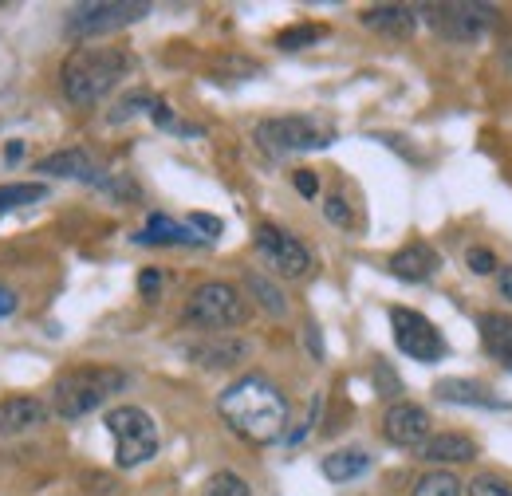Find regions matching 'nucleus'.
Returning a JSON list of instances; mask_svg holds the SVG:
<instances>
[{
	"label": "nucleus",
	"instance_id": "1",
	"mask_svg": "<svg viewBox=\"0 0 512 496\" xmlns=\"http://www.w3.org/2000/svg\"><path fill=\"white\" fill-rule=\"evenodd\" d=\"M221 422L249 445H272L288 426V398L264 374H245L217 398Z\"/></svg>",
	"mask_w": 512,
	"mask_h": 496
},
{
	"label": "nucleus",
	"instance_id": "2",
	"mask_svg": "<svg viewBox=\"0 0 512 496\" xmlns=\"http://www.w3.org/2000/svg\"><path fill=\"white\" fill-rule=\"evenodd\" d=\"M130 71H134V56L123 48H75L60 67V87L71 107H95Z\"/></svg>",
	"mask_w": 512,
	"mask_h": 496
},
{
	"label": "nucleus",
	"instance_id": "3",
	"mask_svg": "<svg viewBox=\"0 0 512 496\" xmlns=\"http://www.w3.org/2000/svg\"><path fill=\"white\" fill-rule=\"evenodd\" d=\"M123 386H127V374L119 371V367H71L52 386V410L64 422H75V418L99 410Z\"/></svg>",
	"mask_w": 512,
	"mask_h": 496
},
{
	"label": "nucleus",
	"instance_id": "4",
	"mask_svg": "<svg viewBox=\"0 0 512 496\" xmlns=\"http://www.w3.org/2000/svg\"><path fill=\"white\" fill-rule=\"evenodd\" d=\"M245 319H249L245 296L233 284H221V280H209V284L193 288L190 304L182 311V323L205 331V335H229L233 327H245Z\"/></svg>",
	"mask_w": 512,
	"mask_h": 496
},
{
	"label": "nucleus",
	"instance_id": "5",
	"mask_svg": "<svg viewBox=\"0 0 512 496\" xmlns=\"http://www.w3.org/2000/svg\"><path fill=\"white\" fill-rule=\"evenodd\" d=\"M331 126L316 123L308 115H280V119H264L256 126V146L268 158H288V154H308L331 146Z\"/></svg>",
	"mask_w": 512,
	"mask_h": 496
},
{
	"label": "nucleus",
	"instance_id": "6",
	"mask_svg": "<svg viewBox=\"0 0 512 496\" xmlns=\"http://www.w3.org/2000/svg\"><path fill=\"white\" fill-rule=\"evenodd\" d=\"M107 430L115 437V465L119 469H138L158 453V426L138 406L107 410Z\"/></svg>",
	"mask_w": 512,
	"mask_h": 496
},
{
	"label": "nucleus",
	"instance_id": "7",
	"mask_svg": "<svg viewBox=\"0 0 512 496\" xmlns=\"http://www.w3.org/2000/svg\"><path fill=\"white\" fill-rule=\"evenodd\" d=\"M426 24L449 40V44H477L497 28V8L493 4H426Z\"/></svg>",
	"mask_w": 512,
	"mask_h": 496
},
{
	"label": "nucleus",
	"instance_id": "8",
	"mask_svg": "<svg viewBox=\"0 0 512 496\" xmlns=\"http://www.w3.org/2000/svg\"><path fill=\"white\" fill-rule=\"evenodd\" d=\"M146 12H150V4H142V0H83V4L67 8V32L79 40L107 36V32H119L134 20H142Z\"/></svg>",
	"mask_w": 512,
	"mask_h": 496
},
{
	"label": "nucleus",
	"instance_id": "9",
	"mask_svg": "<svg viewBox=\"0 0 512 496\" xmlns=\"http://www.w3.org/2000/svg\"><path fill=\"white\" fill-rule=\"evenodd\" d=\"M253 245L260 252V260L268 264V272L284 276V280H304L312 272V252L300 237H292L288 229L280 225H256L253 233Z\"/></svg>",
	"mask_w": 512,
	"mask_h": 496
},
{
	"label": "nucleus",
	"instance_id": "10",
	"mask_svg": "<svg viewBox=\"0 0 512 496\" xmlns=\"http://www.w3.org/2000/svg\"><path fill=\"white\" fill-rule=\"evenodd\" d=\"M390 327L394 343L406 359L414 363H442L446 359V335L414 308H390Z\"/></svg>",
	"mask_w": 512,
	"mask_h": 496
},
{
	"label": "nucleus",
	"instance_id": "11",
	"mask_svg": "<svg viewBox=\"0 0 512 496\" xmlns=\"http://www.w3.org/2000/svg\"><path fill=\"white\" fill-rule=\"evenodd\" d=\"M383 437L398 449H418L430 437V414L418 402H394L383 414Z\"/></svg>",
	"mask_w": 512,
	"mask_h": 496
},
{
	"label": "nucleus",
	"instance_id": "12",
	"mask_svg": "<svg viewBox=\"0 0 512 496\" xmlns=\"http://www.w3.org/2000/svg\"><path fill=\"white\" fill-rule=\"evenodd\" d=\"M245 355H249V343L237 335H205V339L190 343V359L197 367H209V371H229Z\"/></svg>",
	"mask_w": 512,
	"mask_h": 496
},
{
	"label": "nucleus",
	"instance_id": "13",
	"mask_svg": "<svg viewBox=\"0 0 512 496\" xmlns=\"http://www.w3.org/2000/svg\"><path fill=\"white\" fill-rule=\"evenodd\" d=\"M48 422V406L40 398L16 394V398H0V437L32 434Z\"/></svg>",
	"mask_w": 512,
	"mask_h": 496
},
{
	"label": "nucleus",
	"instance_id": "14",
	"mask_svg": "<svg viewBox=\"0 0 512 496\" xmlns=\"http://www.w3.org/2000/svg\"><path fill=\"white\" fill-rule=\"evenodd\" d=\"M434 394L449 402V406H477V410H509V402L505 398H497L485 382H477V378H442L438 386H434Z\"/></svg>",
	"mask_w": 512,
	"mask_h": 496
},
{
	"label": "nucleus",
	"instance_id": "15",
	"mask_svg": "<svg viewBox=\"0 0 512 496\" xmlns=\"http://www.w3.org/2000/svg\"><path fill=\"white\" fill-rule=\"evenodd\" d=\"M438 268H442V256L430 245H422V241L398 248V252L390 256V272H394L398 280H406V284H426L430 276H438Z\"/></svg>",
	"mask_w": 512,
	"mask_h": 496
},
{
	"label": "nucleus",
	"instance_id": "16",
	"mask_svg": "<svg viewBox=\"0 0 512 496\" xmlns=\"http://www.w3.org/2000/svg\"><path fill=\"white\" fill-rule=\"evenodd\" d=\"M40 170L52 174V178H75V182H87V186H99V189L107 182V174L95 166V158L87 150H56V154H48L40 162Z\"/></svg>",
	"mask_w": 512,
	"mask_h": 496
},
{
	"label": "nucleus",
	"instance_id": "17",
	"mask_svg": "<svg viewBox=\"0 0 512 496\" xmlns=\"http://www.w3.org/2000/svg\"><path fill=\"white\" fill-rule=\"evenodd\" d=\"M363 24L371 32H379V36L406 40L414 32V24H418V8H410V4H375V8L363 12Z\"/></svg>",
	"mask_w": 512,
	"mask_h": 496
},
{
	"label": "nucleus",
	"instance_id": "18",
	"mask_svg": "<svg viewBox=\"0 0 512 496\" xmlns=\"http://www.w3.org/2000/svg\"><path fill=\"white\" fill-rule=\"evenodd\" d=\"M418 457L430 465H461L477 457V441L465 434H430L418 445Z\"/></svg>",
	"mask_w": 512,
	"mask_h": 496
},
{
	"label": "nucleus",
	"instance_id": "19",
	"mask_svg": "<svg viewBox=\"0 0 512 496\" xmlns=\"http://www.w3.org/2000/svg\"><path fill=\"white\" fill-rule=\"evenodd\" d=\"M134 245H209L201 233H190L186 225H178L174 217H166V213H154L150 221H146V229L142 233H134Z\"/></svg>",
	"mask_w": 512,
	"mask_h": 496
},
{
	"label": "nucleus",
	"instance_id": "20",
	"mask_svg": "<svg viewBox=\"0 0 512 496\" xmlns=\"http://www.w3.org/2000/svg\"><path fill=\"white\" fill-rule=\"evenodd\" d=\"M477 331H481V343H485V351L505 367L512 371V315H497V311H485L481 319H477Z\"/></svg>",
	"mask_w": 512,
	"mask_h": 496
},
{
	"label": "nucleus",
	"instance_id": "21",
	"mask_svg": "<svg viewBox=\"0 0 512 496\" xmlns=\"http://www.w3.org/2000/svg\"><path fill=\"white\" fill-rule=\"evenodd\" d=\"M367 469H371V453H363V449H339V453L323 457V477L331 485H347V481L363 477Z\"/></svg>",
	"mask_w": 512,
	"mask_h": 496
},
{
	"label": "nucleus",
	"instance_id": "22",
	"mask_svg": "<svg viewBox=\"0 0 512 496\" xmlns=\"http://www.w3.org/2000/svg\"><path fill=\"white\" fill-rule=\"evenodd\" d=\"M245 288L253 292L256 304L268 311V315H276V319H280V315H288V300H284V292H280V288H276L268 276H260V272H249V276H245Z\"/></svg>",
	"mask_w": 512,
	"mask_h": 496
},
{
	"label": "nucleus",
	"instance_id": "23",
	"mask_svg": "<svg viewBox=\"0 0 512 496\" xmlns=\"http://www.w3.org/2000/svg\"><path fill=\"white\" fill-rule=\"evenodd\" d=\"M461 493H465L461 481L453 473H446V469H434V473L418 477L414 489H410V496H461Z\"/></svg>",
	"mask_w": 512,
	"mask_h": 496
},
{
	"label": "nucleus",
	"instance_id": "24",
	"mask_svg": "<svg viewBox=\"0 0 512 496\" xmlns=\"http://www.w3.org/2000/svg\"><path fill=\"white\" fill-rule=\"evenodd\" d=\"M48 197V186L40 182H16V186H0V213L20 209V205H36Z\"/></svg>",
	"mask_w": 512,
	"mask_h": 496
},
{
	"label": "nucleus",
	"instance_id": "25",
	"mask_svg": "<svg viewBox=\"0 0 512 496\" xmlns=\"http://www.w3.org/2000/svg\"><path fill=\"white\" fill-rule=\"evenodd\" d=\"M327 36V28L323 24H296V28H284L280 36H276V48H284V52H296V48H308V44H316Z\"/></svg>",
	"mask_w": 512,
	"mask_h": 496
},
{
	"label": "nucleus",
	"instance_id": "26",
	"mask_svg": "<svg viewBox=\"0 0 512 496\" xmlns=\"http://www.w3.org/2000/svg\"><path fill=\"white\" fill-rule=\"evenodd\" d=\"M201 496H253V489L245 485V477H237L233 469H221L205 481V493Z\"/></svg>",
	"mask_w": 512,
	"mask_h": 496
},
{
	"label": "nucleus",
	"instance_id": "27",
	"mask_svg": "<svg viewBox=\"0 0 512 496\" xmlns=\"http://www.w3.org/2000/svg\"><path fill=\"white\" fill-rule=\"evenodd\" d=\"M150 107H154V95H150V91H130L127 99L111 111V123H127L130 115H138V111H146V115H150Z\"/></svg>",
	"mask_w": 512,
	"mask_h": 496
},
{
	"label": "nucleus",
	"instance_id": "28",
	"mask_svg": "<svg viewBox=\"0 0 512 496\" xmlns=\"http://www.w3.org/2000/svg\"><path fill=\"white\" fill-rule=\"evenodd\" d=\"M469 496H512V489L501 481V477L481 473V477H473V481H469Z\"/></svg>",
	"mask_w": 512,
	"mask_h": 496
},
{
	"label": "nucleus",
	"instance_id": "29",
	"mask_svg": "<svg viewBox=\"0 0 512 496\" xmlns=\"http://www.w3.org/2000/svg\"><path fill=\"white\" fill-rule=\"evenodd\" d=\"M465 264H469V272L489 276V272H497V252L477 245V248H469V252H465Z\"/></svg>",
	"mask_w": 512,
	"mask_h": 496
},
{
	"label": "nucleus",
	"instance_id": "30",
	"mask_svg": "<svg viewBox=\"0 0 512 496\" xmlns=\"http://www.w3.org/2000/svg\"><path fill=\"white\" fill-rule=\"evenodd\" d=\"M323 213H327V221H331V225H343V229L351 225V209H347V201H343L339 193L323 201Z\"/></svg>",
	"mask_w": 512,
	"mask_h": 496
},
{
	"label": "nucleus",
	"instance_id": "31",
	"mask_svg": "<svg viewBox=\"0 0 512 496\" xmlns=\"http://www.w3.org/2000/svg\"><path fill=\"white\" fill-rule=\"evenodd\" d=\"M292 182H296V189H300V197H308V201L320 193V178H316L312 170H296V178H292Z\"/></svg>",
	"mask_w": 512,
	"mask_h": 496
},
{
	"label": "nucleus",
	"instance_id": "32",
	"mask_svg": "<svg viewBox=\"0 0 512 496\" xmlns=\"http://www.w3.org/2000/svg\"><path fill=\"white\" fill-rule=\"evenodd\" d=\"M158 288H162V276H158L154 268H146V272L138 276V292H142L146 300H158Z\"/></svg>",
	"mask_w": 512,
	"mask_h": 496
},
{
	"label": "nucleus",
	"instance_id": "33",
	"mask_svg": "<svg viewBox=\"0 0 512 496\" xmlns=\"http://www.w3.org/2000/svg\"><path fill=\"white\" fill-rule=\"evenodd\" d=\"M190 225L193 229H205V241H213V237L221 233V221H217V217H209V213H193Z\"/></svg>",
	"mask_w": 512,
	"mask_h": 496
},
{
	"label": "nucleus",
	"instance_id": "34",
	"mask_svg": "<svg viewBox=\"0 0 512 496\" xmlns=\"http://www.w3.org/2000/svg\"><path fill=\"white\" fill-rule=\"evenodd\" d=\"M375 374H379V382H383V390H379V394H386V398H394V394L402 390V382H398L394 374L386 371V363H375Z\"/></svg>",
	"mask_w": 512,
	"mask_h": 496
},
{
	"label": "nucleus",
	"instance_id": "35",
	"mask_svg": "<svg viewBox=\"0 0 512 496\" xmlns=\"http://www.w3.org/2000/svg\"><path fill=\"white\" fill-rule=\"evenodd\" d=\"M497 292L512 304V264H501V268H497Z\"/></svg>",
	"mask_w": 512,
	"mask_h": 496
},
{
	"label": "nucleus",
	"instance_id": "36",
	"mask_svg": "<svg viewBox=\"0 0 512 496\" xmlns=\"http://www.w3.org/2000/svg\"><path fill=\"white\" fill-rule=\"evenodd\" d=\"M12 311H16V296L0 284V319H4V315H12Z\"/></svg>",
	"mask_w": 512,
	"mask_h": 496
},
{
	"label": "nucleus",
	"instance_id": "37",
	"mask_svg": "<svg viewBox=\"0 0 512 496\" xmlns=\"http://www.w3.org/2000/svg\"><path fill=\"white\" fill-rule=\"evenodd\" d=\"M304 339L312 343V355L320 359V355H323V347H320V331H316V323H308V331H304Z\"/></svg>",
	"mask_w": 512,
	"mask_h": 496
},
{
	"label": "nucleus",
	"instance_id": "38",
	"mask_svg": "<svg viewBox=\"0 0 512 496\" xmlns=\"http://www.w3.org/2000/svg\"><path fill=\"white\" fill-rule=\"evenodd\" d=\"M20 154H24V146H20V142H12V146H8V150H4V158H8V162H16V158H20Z\"/></svg>",
	"mask_w": 512,
	"mask_h": 496
}]
</instances>
